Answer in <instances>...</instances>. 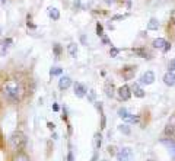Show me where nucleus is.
Returning <instances> with one entry per match:
<instances>
[{
	"instance_id": "nucleus-1",
	"label": "nucleus",
	"mask_w": 175,
	"mask_h": 161,
	"mask_svg": "<svg viewBox=\"0 0 175 161\" xmlns=\"http://www.w3.org/2000/svg\"><path fill=\"white\" fill-rule=\"evenodd\" d=\"M21 93H22V89L16 81H9L3 87V94L10 102H18L21 99Z\"/></svg>"
},
{
	"instance_id": "nucleus-2",
	"label": "nucleus",
	"mask_w": 175,
	"mask_h": 161,
	"mask_svg": "<svg viewBox=\"0 0 175 161\" xmlns=\"http://www.w3.org/2000/svg\"><path fill=\"white\" fill-rule=\"evenodd\" d=\"M9 142H10V147L15 149V151H22L26 145V136L22 133V132H13L9 138Z\"/></svg>"
},
{
	"instance_id": "nucleus-3",
	"label": "nucleus",
	"mask_w": 175,
	"mask_h": 161,
	"mask_svg": "<svg viewBox=\"0 0 175 161\" xmlns=\"http://www.w3.org/2000/svg\"><path fill=\"white\" fill-rule=\"evenodd\" d=\"M115 158H117V161H131V158H133V151H131V148H128V147L121 148V149L115 154Z\"/></svg>"
},
{
	"instance_id": "nucleus-4",
	"label": "nucleus",
	"mask_w": 175,
	"mask_h": 161,
	"mask_svg": "<svg viewBox=\"0 0 175 161\" xmlns=\"http://www.w3.org/2000/svg\"><path fill=\"white\" fill-rule=\"evenodd\" d=\"M152 45H153V48L162 50L163 52H168V51L171 50V44L166 42V39H163V38H156V39L152 42Z\"/></svg>"
},
{
	"instance_id": "nucleus-5",
	"label": "nucleus",
	"mask_w": 175,
	"mask_h": 161,
	"mask_svg": "<svg viewBox=\"0 0 175 161\" xmlns=\"http://www.w3.org/2000/svg\"><path fill=\"white\" fill-rule=\"evenodd\" d=\"M117 94H118V97H120V100H123V102H127L130 97H131V89L127 86V84H124V86H121L118 90H117Z\"/></svg>"
},
{
	"instance_id": "nucleus-6",
	"label": "nucleus",
	"mask_w": 175,
	"mask_h": 161,
	"mask_svg": "<svg viewBox=\"0 0 175 161\" xmlns=\"http://www.w3.org/2000/svg\"><path fill=\"white\" fill-rule=\"evenodd\" d=\"M155 81V73L153 71H146V73H143L142 74V77H140V84H152Z\"/></svg>"
},
{
	"instance_id": "nucleus-7",
	"label": "nucleus",
	"mask_w": 175,
	"mask_h": 161,
	"mask_svg": "<svg viewBox=\"0 0 175 161\" xmlns=\"http://www.w3.org/2000/svg\"><path fill=\"white\" fill-rule=\"evenodd\" d=\"M13 44V39L12 38H5L2 42H0V55H6L8 50L10 48V45Z\"/></svg>"
},
{
	"instance_id": "nucleus-8",
	"label": "nucleus",
	"mask_w": 175,
	"mask_h": 161,
	"mask_svg": "<svg viewBox=\"0 0 175 161\" xmlns=\"http://www.w3.org/2000/svg\"><path fill=\"white\" fill-rule=\"evenodd\" d=\"M136 65H130V67H126V68H123V77H124V80H131L133 77H134V74H136Z\"/></svg>"
},
{
	"instance_id": "nucleus-9",
	"label": "nucleus",
	"mask_w": 175,
	"mask_h": 161,
	"mask_svg": "<svg viewBox=\"0 0 175 161\" xmlns=\"http://www.w3.org/2000/svg\"><path fill=\"white\" fill-rule=\"evenodd\" d=\"M70 86H72V80H70V77H67V76L60 77V80H58V87H60V90H67Z\"/></svg>"
},
{
	"instance_id": "nucleus-10",
	"label": "nucleus",
	"mask_w": 175,
	"mask_h": 161,
	"mask_svg": "<svg viewBox=\"0 0 175 161\" xmlns=\"http://www.w3.org/2000/svg\"><path fill=\"white\" fill-rule=\"evenodd\" d=\"M86 93H88V90H86V87L82 83H74V94L77 97H85Z\"/></svg>"
},
{
	"instance_id": "nucleus-11",
	"label": "nucleus",
	"mask_w": 175,
	"mask_h": 161,
	"mask_svg": "<svg viewBox=\"0 0 175 161\" xmlns=\"http://www.w3.org/2000/svg\"><path fill=\"white\" fill-rule=\"evenodd\" d=\"M130 89H131V93H133L136 97H140V99H142V97H144V94H146L144 90L140 87V83H134Z\"/></svg>"
},
{
	"instance_id": "nucleus-12",
	"label": "nucleus",
	"mask_w": 175,
	"mask_h": 161,
	"mask_svg": "<svg viewBox=\"0 0 175 161\" xmlns=\"http://www.w3.org/2000/svg\"><path fill=\"white\" fill-rule=\"evenodd\" d=\"M163 83H165L166 86H169V87L175 86V74H174L172 71H168V73L163 76Z\"/></svg>"
},
{
	"instance_id": "nucleus-13",
	"label": "nucleus",
	"mask_w": 175,
	"mask_h": 161,
	"mask_svg": "<svg viewBox=\"0 0 175 161\" xmlns=\"http://www.w3.org/2000/svg\"><path fill=\"white\" fill-rule=\"evenodd\" d=\"M118 116H120L123 120H126V122H127V120L130 119L131 113H128V110H127V109H124V107H120V109H118Z\"/></svg>"
},
{
	"instance_id": "nucleus-14",
	"label": "nucleus",
	"mask_w": 175,
	"mask_h": 161,
	"mask_svg": "<svg viewBox=\"0 0 175 161\" xmlns=\"http://www.w3.org/2000/svg\"><path fill=\"white\" fill-rule=\"evenodd\" d=\"M105 94H107V97H110V99L114 97L115 93H114V84H112V83H107V84H105Z\"/></svg>"
},
{
	"instance_id": "nucleus-15",
	"label": "nucleus",
	"mask_w": 175,
	"mask_h": 161,
	"mask_svg": "<svg viewBox=\"0 0 175 161\" xmlns=\"http://www.w3.org/2000/svg\"><path fill=\"white\" fill-rule=\"evenodd\" d=\"M48 15H50V18L54 19V21H58V18H60V12H58L57 8H50V9H48Z\"/></svg>"
},
{
	"instance_id": "nucleus-16",
	"label": "nucleus",
	"mask_w": 175,
	"mask_h": 161,
	"mask_svg": "<svg viewBox=\"0 0 175 161\" xmlns=\"http://www.w3.org/2000/svg\"><path fill=\"white\" fill-rule=\"evenodd\" d=\"M158 28H159V22H158V19L152 18V19L147 22V29H149V31H156Z\"/></svg>"
},
{
	"instance_id": "nucleus-17",
	"label": "nucleus",
	"mask_w": 175,
	"mask_h": 161,
	"mask_svg": "<svg viewBox=\"0 0 175 161\" xmlns=\"http://www.w3.org/2000/svg\"><path fill=\"white\" fill-rule=\"evenodd\" d=\"M12 161H29V157H28L26 154H24V152H18V154L13 157Z\"/></svg>"
},
{
	"instance_id": "nucleus-18",
	"label": "nucleus",
	"mask_w": 175,
	"mask_h": 161,
	"mask_svg": "<svg viewBox=\"0 0 175 161\" xmlns=\"http://www.w3.org/2000/svg\"><path fill=\"white\" fill-rule=\"evenodd\" d=\"M133 52H134V55H139V57H142V58H149V57H147V51H146V50L136 48V50H133Z\"/></svg>"
},
{
	"instance_id": "nucleus-19",
	"label": "nucleus",
	"mask_w": 175,
	"mask_h": 161,
	"mask_svg": "<svg viewBox=\"0 0 175 161\" xmlns=\"http://www.w3.org/2000/svg\"><path fill=\"white\" fill-rule=\"evenodd\" d=\"M94 142H95V148L99 149V148H101V144H102V135H101V133H95Z\"/></svg>"
},
{
	"instance_id": "nucleus-20",
	"label": "nucleus",
	"mask_w": 175,
	"mask_h": 161,
	"mask_svg": "<svg viewBox=\"0 0 175 161\" xmlns=\"http://www.w3.org/2000/svg\"><path fill=\"white\" fill-rule=\"evenodd\" d=\"M69 54H70L72 57H76V55H77V45H76V44L72 42V44L69 45Z\"/></svg>"
},
{
	"instance_id": "nucleus-21",
	"label": "nucleus",
	"mask_w": 175,
	"mask_h": 161,
	"mask_svg": "<svg viewBox=\"0 0 175 161\" xmlns=\"http://www.w3.org/2000/svg\"><path fill=\"white\" fill-rule=\"evenodd\" d=\"M88 94V100H89L91 103H95V97H97V93H95V90H89L86 93Z\"/></svg>"
},
{
	"instance_id": "nucleus-22",
	"label": "nucleus",
	"mask_w": 175,
	"mask_h": 161,
	"mask_svg": "<svg viewBox=\"0 0 175 161\" xmlns=\"http://www.w3.org/2000/svg\"><path fill=\"white\" fill-rule=\"evenodd\" d=\"M118 131L123 132L124 135H130V128H128V125H120V126H118Z\"/></svg>"
},
{
	"instance_id": "nucleus-23",
	"label": "nucleus",
	"mask_w": 175,
	"mask_h": 161,
	"mask_svg": "<svg viewBox=\"0 0 175 161\" xmlns=\"http://www.w3.org/2000/svg\"><path fill=\"white\" fill-rule=\"evenodd\" d=\"M53 51H54V55H56V57H60V54H61V47H60V44H54V45H53Z\"/></svg>"
},
{
	"instance_id": "nucleus-24",
	"label": "nucleus",
	"mask_w": 175,
	"mask_h": 161,
	"mask_svg": "<svg viewBox=\"0 0 175 161\" xmlns=\"http://www.w3.org/2000/svg\"><path fill=\"white\" fill-rule=\"evenodd\" d=\"M97 34H98V36H101V38H104V26L98 22L97 23Z\"/></svg>"
},
{
	"instance_id": "nucleus-25",
	"label": "nucleus",
	"mask_w": 175,
	"mask_h": 161,
	"mask_svg": "<svg viewBox=\"0 0 175 161\" xmlns=\"http://www.w3.org/2000/svg\"><path fill=\"white\" fill-rule=\"evenodd\" d=\"M61 73H63V70L58 68V67H54V68L50 70V76H60Z\"/></svg>"
},
{
	"instance_id": "nucleus-26",
	"label": "nucleus",
	"mask_w": 175,
	"mask_h": 161,
	"mask_svg": "<svg viewBox=\"0 0 175 161\" xmlns=\"http://www.w3.org/2000/svg\"><path fill=\"white\" fill-rule=\"evenodd\" d=\"M168 71H172V73L175 71V58L169 61V64H168Z\"/></svg>"
},
{
	"instance_id": "nucleus-27",
	"label": "nucleus",
	"mask_w": 175,
	"mask_h": 161,
	"mask_svg": "<svg viewBox=\"0 0 175 161\" xmlns=\"http://www.w3.org/2000/svg\"><path fill=\"white\" fill-rule=\"evenodd\" d=\"M107 128V119H105V115H101V129H105Z\"/></svg>"
},
{
	"instance_id": "nucleus-28",
	"label": "nucleus",
	"mask_w": 175,
	"mask_h": 161,
	"mask_svg": "<svg viewBox=\"0 0 175 161\" xmlns=\"http://www.w3.org/2000/svg\"><path fill=\"white\" fill-rule=\"evenodd\" d=\"M120 54V50L118 48H111V51H110V55L111 57H117Z\"/></svg>"
},
{
	"instance_id": "nucleus-29",
	"label": "nucleus",
	"mask_w": 175,
	"mask_h": 161,
	"mask_svg": "<svg viewBox=\"0 0 175 161\" xmlns=\"http://www.w3.org/2000/svg\"><path fill=\"white\" fill-rule=\"evenodd\" d=\"M58 109H60V107H58V105H57V103H54V105H53V110H54V112H58Z\"/></svg>"
},
{
	"instance_id": "nucleus-30",
	"label": "nucleus",
	"mask_w": 175,
	"mask_h": 161,
	"mask_svg": "<svg viewBox=\"0 0 175 161\" xmlns=\"http://www.w3.org/2000/svg\"><path fill=\"white\" fill-rule=\"evenodd\" d=\"M67 160H69V161H73V152H72V151L69 152V155H67Z\"/></svg>"
},
{
	"instance_id": "nucleus-31",
	"label": "nucleus",
	"mask_w": 175,
	"mask_h": 161,
	"mask_svg": "<svg viewBox=\"0 0 175 161\" xmlns=\"http://www.w3.org/2000/svg\"><path fill=\"white\" fill-rule=\"evenodd\" d=\"M47 125H48V128H50V129H54V128H56V125H54V123H51V122H48Z\"/></svg>"
},
{
	"instance_id": "nucleus-32",
	"label": "nucleus",
	"mask_w": 175,
	"mask_h": 161,
	"mask_svg": "<svg viewBox=\"0 0 175 161\" xmlns=\"http://www.w3.org/2000/svg\"><path fill=\"white\" fill-rule=\"evenodd\" d=\"M102 42H104V44H110V41H108V38H107V36H104V38H102Z\"/></svg>"
},
{
	"instance_id": "nucleus-33",
	"label": "nucleus",
	"mask_w": 175,
	"mask_h": 161,
	"mask_svg": "<svg viewBox=\"0 0 175 161\" xmlns=\"http://www.w3.org/2000/svg\"><path fill=\"white\" fill-rule=\"evenodd\" d=\"M80 39H82V42H83V44H86V36H85V35H83Z\"/></svg>"
},
{
	"instance_id": "nucleus-34",
	"label": "nucleus",
	"mask_w": 175,
	"mask_h": 161,
	"mask_svg": "<svg viewBox=\"0 0 175 161\" xmlns=\"http://www.w3.org/2000/svg\"><path fill=\"white\" fill-rule=\"evenodd\" d=\"M149 161H153V160H149Z\"/></svg>"
}]
</instances>
